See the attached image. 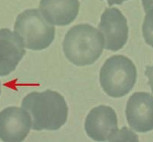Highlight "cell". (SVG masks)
Returning <instances> with one entry per match:
<instances>
[{"mask_svg":"<svg viewBox=\"0 0 153 142\" xmlns=\"http://www.w3.org/2000/svg\"><path fill=\"white\" fill-rule=\"evenodd\" d=\"M21 107L29 114L33 130H58L66 123L68 114L64 97L52 90L28 94Z\"/></svg>","mask_w":153,"mask_h":142,"instance_id":"obj_1","label":"cell"},{"mask_svg":"<svg viewBox=\"0 0 153 142\" xmlns=\"http://www.w3.org/2000/svg\"><path fill=\"white\" fill-rule=\"evenodd\" d=\"M103 48L104 41L100 32L86 24L71 28L63 42L65 55L76 66L93 64L100 57Z\"/></svg>","mask_w":153,"mask_h":142,"instance_id":"obj_2","label":"cell"},{"mask_svg":"<svg viewBox=\"0 0 153 142\" xmlns=\"http://www.w3.org/2000/svg\"><path fill=\"white\" fill-rule=\"evenodd\" d=\"M15 32L27 49L40 51L50 46L55 38V27L40 10L28 9L20 14Z\"/></svg>","mask_w":153,"mask_h":142,"instance_id":"obj_3","label":"cell"},{"mask_svg":"<svg viewBox=\"0 0 153 142\" xmlns=\"http://www.w3.org/2000/svg\"><path fill=\"white\" fill-rule=\"evenodd\" d=\"M100 79L102 88L108 96L121 98L135 85L137 68L125 56H111L102 67Z\"/></svg>","mask_w":153,"mask_h":142,"instance_id":"obj_4","label":"cell"},{"mask_svg":"<svg viewBox=\"0 0 153 142\" xmlns=\"http://www.w3.org/2000/svg\"><path fill=\"white\" fill-rule=\"evenodd\" d=\"M99 29L105 49L116 52L127 43L129 31L127 19L117 8H109L103 12Z\"/></svg>","mask_w":153,"mask_h":142,"instance_id":"obj_5","label":"cell"},{"mask_svg":"<svg viewBox=\"0 0 153 142\" xmlns=\"http://www.w3.org/2000/svg\"><path fill=\"white\" fill-rule=\"evenodd\" d=\"M85 130L89 137L96 141L114 140L118 131L114 110L105 105L93 108L86 116Z\"/></svg>","mask_w":153,"mask_h":142,"instance_id":"obj_6","label":"cell"},{"mask_svg":"<svg viewBox=\"0 0 153 142\" xmlns=\"http://www.w3.org/2000/svg\"><path fill=\"white\" fill-rule=\"evenodd\" d=\"M126 116L130 127L138 132L153 130V96L148 92H135L129 98Z\"/></svg>","mask_w":153,"mask_h":142,"instance_id":"obj_7","label":"cell"},{"mask_svg":"<svg viewBox=\"0 0 153 142\" xmlns=\"http://www.w3.org/2000/svg\"><path fill=\"white\" fill-rule=\"evenodd\" d=\"M30 129V118L22 107H10L0 112V139L3 141H23Z\"/></svg>","mask_w":153,"mask_h":142,"instance_id":"obj_8","label":"cell"},{"mask_svg":"<svg viewBox=\"0 0 153 142\" xmlns=\"http://www.w3.org/2000/svg\"><path fill=\"white\" fill-rule=\"evenodd\" d=\"M23 43L15 33L8 29H0V77L15 70L26 52Z\"/></svg>","mask_w":153,"mask_h":142,"instance_id":"obj_9","label":"cell"},{"mask_svg":"<svg viewBox=\"0 0 153 142\" xmlns=\"http://www.w3.org/2000/svg\"><path fill=\"white\" fill-rule=\"evenodd\" d=\"M39 8L45 18L56 26H67L79 12L78 0H41Z\"/></svg>","mask_w":153,"mask_h":142,"instance_id":"obj_10","label":"cell"},{"mask_svg":"<svg viewBox=\"0 0 153 142\" xmlns=\"http://www.w3.org/2000/svg\"><path fill=\"white\" fill-rule=\"evenodd\" d=\"M143 24V35L146 43L153 48V7L146 11Z\"/></svg>","mask_w":153,"mask_h":142,"instance_id":"obj_11","label":"cell"},{"mask_svg":"<svg viewBox=\"0 0 153 142\" xmlns=\"http://www.w3.org/2000/svg\"><path fill=\"white\" fill-rule=\"evenodd\" d=\"M145 74L149 79V85H150L152 92L153 93V65L147 66L146 67Z\"/></svg>","mask_w":153,"mask_h":142,"instance_id":"obj_12","label":"cell"},{"mask_svg":"<svg viewBox=\"0 0 153 142\" xmlns=\"http://www.w3.org/2000/svg\"><path fill=\"white\" fill-rule=\"evenodd\" d=\"M142 3L143 5L145 12H146L147 10L153 7V0H142Z\"/></svg>","mask_w":153,"mask_h":142,"instance_id":"obj_13","label":"cell"},{"mask_svg":"<svg viewBox=\"0 0 153 142\" xmlns=\"http://www.w3.org/2000/svg\"><path fill=\"white\" fill-rule=\"evenodd\" d=\"M127 0H107L108 4L109 5H121L123 2H126Z\"/></svg>","mask_w":153,"mask_h":142,"instance_id":"obj_14","label":"cell"},{"mask_svg":"<svg viewBox=\"0 0 153 142\" xmlns=\"http://www.w3.org/2000/svg\"><path fill=\"white\" fill-rule=\"evenodd\" d=\"M0 86H1V83H0ZM0 93H1V88H0Z\"/></svg>","mask_w":153,"mask_h":142,"instance_id":"obj_15","label":"cell"}]
</instances>
